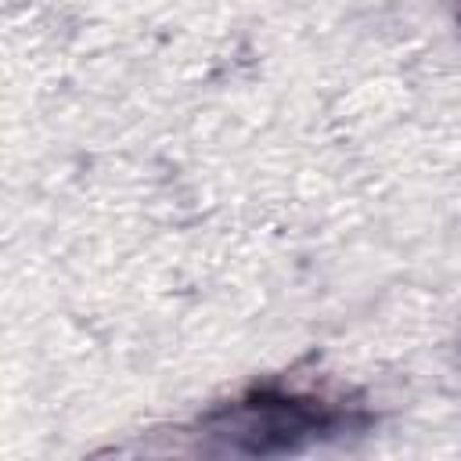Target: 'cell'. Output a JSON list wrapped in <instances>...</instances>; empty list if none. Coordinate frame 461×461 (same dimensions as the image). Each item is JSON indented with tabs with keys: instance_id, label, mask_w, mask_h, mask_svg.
<instances>
[{
	"instance_id": "6da1fadb",
	"label": "cell",
	"mask_w": 461,
	"mask_h": 461,
	"mask_svg": "<svg viewBox=\"0 0 461 461\" xmlns=\"http://www.w3.org/2000/svg\"><path fill=\"white\" fill-rule=\"evenodd\" d=\"M342 425V414L321 400L252 393L209 418V429L223 436L234 450L245 454H281L299 450L310 439H321Z\"/></svg>"
}]
</instances>
